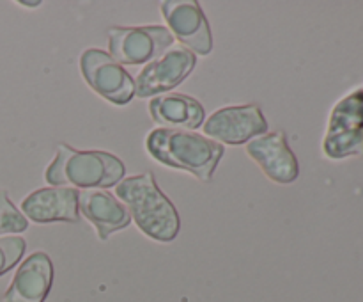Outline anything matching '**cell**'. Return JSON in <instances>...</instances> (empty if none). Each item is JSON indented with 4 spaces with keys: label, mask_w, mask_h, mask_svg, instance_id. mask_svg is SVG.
<instances>
[{
    "label": "cell",
    "mask_w": 363,
    "mask_h": 302,
    "mask_svg": "<svg viewBox=\"0 0 363 302\" xmlns=\"http://www.w3.org/2000/svg\"><path fill=\"white\" fill-rule=\"evenodd\" d=\"M145 146L152 158L174 169H183L201 181L213 178L216 166L223 156V144L190 130L158 128L145 139Z\"/></svg>",
    "instance_id": "1"
},
{
    "label": "cell",
    "mask_w": 363,
    "mask_h": 302,
    "mask_svg": "<svg viewBox=\"0 0 363 302\" xmlns=\"http://www.w3.org/2000/svg\"><path fill=\"white\" fill-rule=\"evenodd\" d=\"M117 195L130 210L137 226L147 237L170 242L179 233V215L167 195L160 190L151 173L123 178L117 183Z\"/></svg>",
    "instance_id": "2"
},
{
    "label": "cell",
    "mask_w": 363,
    "mask_h": 302,
    "mask_svg": "<svg viewBox=\"0 0 363 302\" xmlns=\"http://www.w3.org/2000/svg\"><path fill=\"white\" fill-rule=\"evenodd\" d=\"M124 163L116 155L98 149H74L67 144L57 148V156L46 169L45 178L53 187L106 188L124 178Z\"/></svg>",
    "instance_id": "3"
},
{
    "label": "cell",
    "mask_w": 363,
    "mask_h": 302,
    "mask_svg": "<svg viewBox=\"0 0 363 302\" xmlns=\"http://www.w3.org/2000/svg\"><path fill=\"white\" fill-rule=\"evenodd\" d=\"M323 151L332 160L363 156V89H354L333 107Z\"/></svg>",
    "instance_id": "4"
},
{
    "label": "cell",
    "mask_w": 363,
    "mask_h": 302,
    "mask_svg": "<svg viewBox=\"0 0 363 302\" xmlns=\"http://www.w3.org/2000/svg\"><path fill=\"white\" fill-rule=\"evenodd\" d=\"M174 36L167 27H112L108 31L110 55L119 64L140 66L152 63L172 46Z\"/></svg>",
    "instance_id": "5"
},
{
    "label": "cell",
    "mask_w": 363,
    "mask_h": 302,
    "mask_svg": "<svg viewBox=\"0 0 363 302\" xmlns=\"http://www.w3.org/2000/svg\"><path fill=\"white\" fill-rule=\"evenodd\" d=\"M80 70L87 84L116 105H126L135 96V80L110 53L89 48L80 57Z\"/></svg>",
    "instance_id": "6"
},
{
    "label": "cell",
    "mask_w": 363,
    "mask_h": 302,
    "mask_svg": "<svg viewBox=\"0 0 363 302\" xmlns=\"http://www.w3.org/2000/svg\"><path fill=\"white\" fill-rule=\"evenodd\" d=\"M204 134L218 139L220 144L238 146L268 134V121L257 105L223 107L206 121Z\"/></svg>",
    "instance_id": "7"
},
{
    "label": "cell",
    "mask_w": 363,
    "mask_h": 302,
    "mask_svg": "<svg viewBox=\"0 0 363 302\" xmlns=\"http://www.w3.org/2000/svg\"><path fill=\"white\" fill-rule=\"evenodd\" d=\"M195 63L197 57L186 48H172L165 52L138 73L135 80V95L138 98H149L170 91L194 71Z\"/></svg>",
    "instance_id": "8"
},
{
    "label": "cell",
    "mask_w": 363,
    "mask_h": 302,
    "mask_svg": "<svg viewBox=\"0 0 363 302\" xmlns=\"http://www.w3.org/2000/svg\"><path fill=\"white\" fill-rule=\"evenodd\" d=\"M162 14L169 31L181 43L199 55H208L213 50V38L204 11L194 0H167L162 2Z\"/></svg>",
    "instance_id": "9"
},
{
    "label": "cell",
    "mask_w": 363,
    "mask_h": 302,
    "mask_svg": "<svg viewBox=\"0 0 363 302\" xmlns=\"http://www.w3.org/2000/svg\"><path fill=\"white\" fill-rule=\"evenodd\" d=\"M247 153L275 183H293L300 174L298 160L291 151L284 131H269L252 139L247 144Z\"/></svg>",
    "instance_id": "10"
},
{
    "label": "cell",
    "mask_w": 363,
    "mask_h": 302,
    "mask_svg": "<svg viewBox=\"0 0 363 302\" xmlns=\"http://www.w3.org/2000/svg\"><path fill=\"white\" fill-rule=\"evenodd\" d=\"M21 210L25 215L38 224L55 222H78V190L71 187H48L39 188L28 194L21 201Z\"/></svg>",
    "instance_id": "11"
},
{
    "label": "cell",
    "mask_w": 363,
    "mask_h": 302,
    "mask_svg": "<svg viewBox=\"0 0 363 302\" xmlns=\"http://www.w3.org/2000/svg\"><path fill=\"white\" fill-rule=\"evenodd\" d=\"M78 210L96 227L98 237L106 240L116 231L130 226L131 215L124 203L99 188L78 190Z\"/></svg>",
    "instance_id": "12"
},
{
    "label": "cell",
    "mask_w": 363,
    "mask_h": 302,
    "mask_svg": "<svg viewBox=\"0 0 363 302\" xmlns=\"http://www.w3.org/2000/svg\"><path fill=\"white\" fill-rule=\"evenodd\" d=\"M53 279L52 259L46 252H34L18 269L4 302H45Z\"/></svg>",
    "instance_id": "13"
},
{
    "label": "cell",
    "mask_w": 363,
    "mask_h": 302,
    "mask_svg": "<svg viewBox=\"0 0 363 302\" xmlns=\"http://www.w3.org/2000/svg\"><path fill=\"white\" fill-rule=\"evenodd\" d=\"M152 119L169 130H197L204 124V107L195 98L181 92L155 96L149 102Z\"/></svg>",
    "instance_id": "14"
},
{
    "label": "cell",
    "mask_w": 363,
    "mask_h": 302,
    "mask_svg": "<svg viewBox=\"0 0 363 302\" xmlns=\"http://www.w3.org/2000/svg\"><path fill=\"white\" fill-rule=\"evenodd\" d=\"M27 227V217L11 203L7 192H0V234L21 233Z\"/></svg>",
    "instance_id": "15"
},
{
    "label": "cell",
    "mask_w": 363,
    "mask_h": 302,
    "mask_svg": "<svg viewBox=\"0 0 363 302\" xmlns=\"http://www.w3.org/2000/svg\"><path fill=\"white\" fill-rule=\"evenodd\" d=\"M25 240L21 237H4L0 238V276L13 269L23 256Z\"/></svg>",
    "instance_id": "16"
}]
</instances>
